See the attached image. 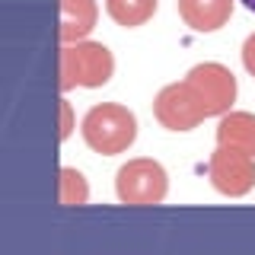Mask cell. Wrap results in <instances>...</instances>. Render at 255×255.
<instances>
[{"label":"cell","mask_w":255,"mask_h":255,"mask_svg":"<svg viewBox=\"0 0 255 255\" xmlns=\"http://www.w3.org/2000/svg\"><path fill=\"white\" fill-rule=\"evenodd\" d=\"M74 128H77V122H74V106H70L67 99H58V137L61 140H67L70 134H74Z\"/></svg>","instance_id":"13"},{"label":"cell","mask_w":255,"mask_h":255,"mask_svg":"<svg viewBox=\"0 0 255 255\" xmlns=\"http://www.w3.org/2000/svg\"><path fill=\"white\" fill-rule=\"evenodd\" d=\"M185 80L195 86V93L201 96L204 102V112L207 118L211 115H227L236 102V77L227 64H217V61H204V64H195V67L185 74Z\"/></svg>","instance_id":"5"},{"label":"cell","mask_w":255,"mask_h":255,"mask_svg":"<svg viewBox=\"0 0 255 255\" xmlns=\"http://www.w3.org/2000/svg\"><path fill=\"white\" fill-rule=\"evenodd\" d=\"M90 201V182L86 175L74 166H61L58 169V204L61 207H83Z\"/></svg>","instance_id":"11"},{"label":"cell","mask_w":255,"mask_h":255,"mask_svg":"<svg viewBox=\"0 0 255 255\" xmlns=\"http://www.w3.org/2000/svg\"><path fill=\"white\" fill-rule=\"evenodd\" d=\"M207 179H211L214 191H220L223 198H243L255 188V156L236 147H223L207 159Z\"/></svg>","instance_id":"3"},{"label":"cell","mask_w":255,"mask_h":255,"mask_svg":"<svg viewBox=\"0 0 255 255\" xmlns=\"http://www.w3.org/2000/svg\"><path fill=\"white\" fill-rule=\"evenodd\" d=\"M74 58H77V70H80V86L83 90H99L106 86L112 74H115V58L102 42H74Z\"/></svg>","instance_id":"6"},{"label":"cell","mask_w":255,"mask_h":255,"mask_svg":"<svg viewBox=\"0 0 255 255\" xmlns=\"http://www.w3.org/2000/svg\"><path fill=\"white\" fill-rule=\"evenodd\" d=\"M115 195L118 201L128 207H153L163 204L169 195V175H166L163 163L150 156L128 159L115 172Z\"/></svg>","instance_id":"2"},{"label":"cell","mask_w":255,"mask_h":255,"mask_svg":"<svg viewBox=\"0 0 255 255\" xmlns=\"http://www.w3.org/2000/svg\"><path fill=\"white\" fill-rule=\"evenodd\" d=\"M217 143L223 147H236L255 156V115L252 112H233L220 115L217 122Z\"/></svg>","instance_id":"9"},{"label":"cell","mask_w":255,"mask_h":255,"mask_svg":"<svg viewBox=\"0 0 255 255\" xmlns=\"http://www.w3.org/2000/svg\"><path fill=\"white\" fill-rule=\"evenodd\" d=\"M182 22L195 32H217L233 16V0H175Z\"/></svg>","instance_id":"8"},{"label":"cell","mask_w":255,"mask_h":255,"mask_svg":"<svg viewBox=\"0 0 255 255\" xmlns=\"http://www.w3.org/2000/svg\"><path fill=\"white\" fill-rule=\"evenodd\" d=\"M96 19H99L96 0H58V35L64 45L90 38Z\"/></svg>","instance_id":"7"},{"label":"cell","mask_w":255,"mask_h":255,"mask_svg":"<svg viewBox=\"0 0 255 255\" xmlns=\"http://www.w3.org/2000/svg\"><path fill=\"white\" fill-rule=\"evenodd\" d=\"M243 67L255 77V32L243 42Z\"/></svg>","instance_id":"14"},{"label":"cell","mask_w":255,"mask_h":255,"mask_svg":"<svg viewBox=\"0 0 255 255\" xmlns=\"http://www.w3.org/2000/svg\"><path fill=\"white\" fill-rule=\"evenodd\" d=\"M239 3H243V6H246L249 13H255V0H239Z\"/></svg>","instance_id":"15"},{"label":"cell","mask_w":255,"mask_h":255,"mask_svg":"<svg viewBox=\"0 0 255 255\" xmlns=\"http://www.w3.org/2000/svg\"><path fill=\"white\" fill-rule=\"evenodd\" d=\"M153 115L166 131H191L207 118V112L201 96L195 93V86L188 80H182V83H169L156 93Z\"/></svg>","instance_id":"4"},{"label":"cell","mask_w":255,"mask_h":255,"mask_svg":"<svg viewBox=\"0 0 255 255\" xmlns=\"http://www.w3.org/2000/svg\"><path fill=\"white\" fill-rule=\"evenodd\" d=\"M74 86H80V70H77V58H74V45H61V51H58V90L70 93Z\"/></svg>","instance_id":"12"},{"label":"cell","mask_w":255,"mask_h":255,"mask_svg":"<svg viewBox=\"0 0 255 255\" xmlns=\"http://www.w3.org/2000/svg\"><path fill=\"white\" fill-rule=\"evenodd\" d=\"M156 6H159V0H106L109 16L125 29H137L143 22H150Z\"/></svg>","instance_id":"10"},{"label":"cell","mask_w":255,"mask_h":255,"mask_svg":"<svg viewBox=\"0 0 255 255\" xmlns=\"http://www.w3.org/2000/svg\"><path fill=\"white\" fill-rule=\"evenodd\" d=\"M80 134L93 153L102 156L128 153L131 143L137 140V115L122 102H99L83 115Z\"/></svg>","instance_id":"1"}]
</instances>
